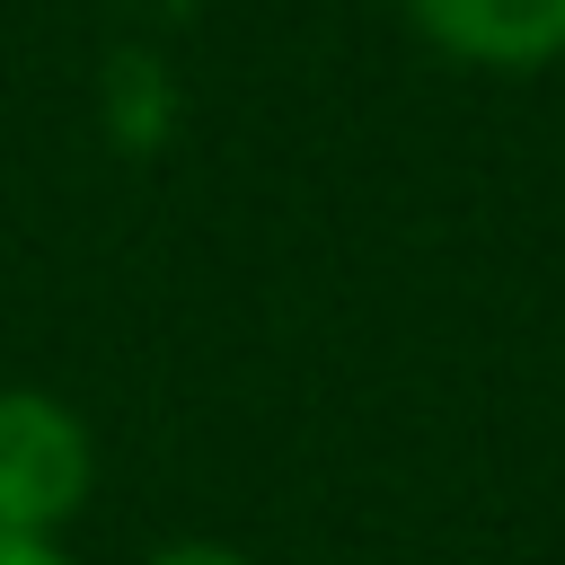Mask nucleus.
Segmentation results:
<instances>
[{"instance_id":"20e7f679","label":"nucleus","mask_w":565,"mask_h":565,"mask_svg":"<svg viewBox=\"0 0 565 565\" xmlns=\"http://www.w3.org/2000/svg\"><path fill=\"white\" fill-rule=\"evenodd\" d=\"M0 565H71L53 539H0Z\"/></svg>"},{"instance_id":"7ed1b4c3","label":"nucleus","mask_w":565,"mask_h":565,"mask_svg":"<svg viewBox=\"0 0 565 565\" xmlns=\"http://www.w3.org/2000/svg\"><path fill=\"white\" fill-rule=\"evenodd\" d=\"M141 565H256V556L247 547H221V539H177V547H159Z\"/></svg>"},{"instance_id":"f03ea898","label":"nucleus","mask_w":565,"mask_h":565,"mask_svg":"<svg viewBox=\"0 0 565 565\" xmlns=\"http://www.w3.org/2000/svg\"><path fill=\"white\" fill-rule=\"evenodd\" d=\"M406 18L477 71H547L565 53V0H406Z\"/></svg>"},{"instance_id":"f257e3e1","label":"nucleus","mask_w":565,"mask_h":565,"mask_svg":"<svg viewBox=\"0 0 565 565\" xmlns=\"http://www.w3.org/2000/svg\"><path fill=\"white\" fill-rule=\"evenodd\" d=\"M97 494V441L53 388H0V539H53Z\"/></svg>"}]
</instances>
